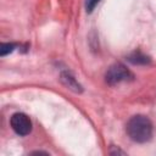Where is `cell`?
<instances>
[{"label":"cell","instance_id":"8992f818","mask_svg":"<svg viewBox=\"0 0 156 156\" xmlns=\"http://www.w3.org/2000/svg\"><path fill=\"white\" fill-rule=\"evenodd\" d=\"M16 48V44L13 43H1L0 45V56H6L7 54L12 52Z\"/></svg>","mask_w":156,"mask_h":156},{"label":"cell","instance_id":"277c9868","mask_svg":"<svg viewBox=\"0 0 156 156\" xmlns=\"http://www.w3.org/2000/svg\"><path fill=\"white\" fill-rule=\"evenodd\" d=\"M61 82H62L68 89H71V90L74 91V93H80V91L83 90V89H82V85L76 80V78L72 76L71 72H67V71L62 72V73H61Z\"/></svg>","mask_w":156,"mask_h":156},{"label":"cell","instance_id":"52a82bcc","mask_svg":"<svg viewBox=\"0 0 156 156\" xmlns=\"http://www.w3.org/2000/svg\"><path fill=\"white\" fill-rule=\"evenodd\" d=\"M100 2V0H85V10L87 12H93V10L95 9V6Z\"/></svg>","mask_w":156,"mask_h":156},{"label":"cell","instance_id":"7a4b0ae2","mask_svg":"<svg viewBox=\"0 0 156 156\" xmlns=\"http://www.w3.org/2000/svg\"><path fill=\"white\" fill-rule=\"evenodd\" d=\"M134 79V74L122 63H115L108 67L105 73V80L108 85H116L122 82H130Z\"/></svg>","mask_w":156,"mask_h":156},{"label":"cell","instance_id":"3957f363","mask_svg":"<svg viewBox=\"0 0 156 156\" xmlns=\"http://www.w3.org/2000/svg\"><path fill=\"white\" fill-rule=\"evenodd\" d=\"M10 126L13 132L21 136L28 135L32 132V121L23 112H16L10 118Z\"/></svg>","mask_w":156,"mask_h":156},{"label":"cell","instance_id":"6da1fadb","mask_svg":"<svg viewBox=\"0 0 156 156\" xmlns=\"http://www.w3.org/2000/svg\"><path fill=\"white\" fill-rule=\"evenodd\" d=\"M126 130L128 136L135 141V143H146L152 138V133H154V127L151 121L143 115H135L133 116L127 126H126Z\"/></svg>","mask_w":156,"mask_h":156},{"label":"cell","instance_id":"5b68a950","mask_svg":"<svg viewBox=\"0 0 156 156\" xmlns=\"http://www.w3.org/2000/svg\"><path fill=\"white\" fill-rule=\"evenodd\" d=\"M128 61L132 62L133 65H147L150 63V58L144 55L140 51H134L128 56Z\"/></svg>","mask_w":156,"mask_h":156}]
</instances>
